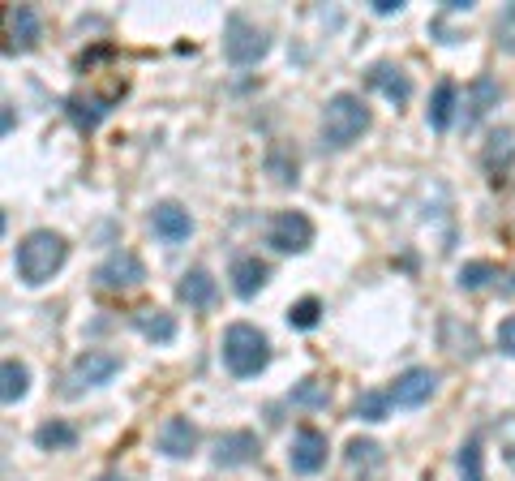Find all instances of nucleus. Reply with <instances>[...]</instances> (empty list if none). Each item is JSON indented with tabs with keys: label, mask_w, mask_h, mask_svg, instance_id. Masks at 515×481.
Here are the masks:
<instances>
[{
	"label": "nucleus",
	"mask_w": 515,
	"mask_h": 481,
	"mask_svg": "<svg viewBox=\"0 0 515 481\" xmlns=\"http://www.w3.org/2000/svg\"><path fill=\"white\" fill-rule=\"evenodd\" d=\"M64 258H69L64 236L52 233V228H34V233H26L17 241V254H14L17 280L26 284V288H39V284H48L61 271Z\"/></svg>",
	"instance_id": "nucleus-1"
},
{
	"label": "nucleus",
	"mask_w": 515,
	"mask_h": 481,
	"mask_svg": "<svg viewBox=\"0 0 515 481\" xmlns=\"http://www.w3.org/2000/svg\"><path fill=\"white\" fill-rule=\"evenodd\" d=\"M370 120L374 117H370V108H365L361 95H353V91H339V95H331L326 108H322V147L348 150L361 133L370 130Z\"/></svg>",
	"instance_id": "nucleus-2"
},
{
	"label": "nucleus",
	"mask_w": 515,
	"mask_h": 481,
	"mask_svg": "<svg viewBox=\"0 0 515 481\" xmlns=\"http://www.w3.org/2000/svg\"><path fill=\"white\" fill-rule=\"evenodd\" d=\"M219 352H224V365L237 379H254V374H262L271 365V344H267V335L258 332L254 322H232L224 332Z\"/></svg>",
	"instance_id": "nucleus-3"
},
{
	"label": "nucleus",
	"mask_w": 515,
	"mask_h": 481,
	"mask_svg": "<svg viewBox=\"0 0 515 481\" xmlns=\"http://www.w3.org/2000/svg\"><path fill=\"white\" fill-rule=\"evenodd\" d=\"M267 52H271V39H267L262 26H254V22L241 17V14L228 17V26H224V56L232 61V65H258Z\"/></svg>",
	"instance_id": "nucleus-4"
},
{
	"label": "nucleus",
	"mask_w": 515,
	"mask_h": 481,
	"mask_svg": "<svg viewBox=\"0 0 515 481\" xmlns=\"http://www.w3.org/2000/svg\"><path fill=\"white\" fill-rule=\"evenodd\" d=\"M267 245L275 254H306L314 245V224L301 211H275L267 224Z\"/></svg>",
	"instance_id": "nucleus-5"
},
{
	"label": "nucleus",
	"mask_w": 515,
	"mask_h": 481,
	"mask_svg": "<svg viewBox=\"0 0 515 481\" xmlns=\"http://www.w3.org/2000/svg\"><path fill=\"white\" fill-rule=\"evenodd\" d=\"M116 370H121V357L108 349H86L73 357V365H69V396H78V391H86V387H103V382L112 379Z\"/></svg>",
	"instance_id": "nucleus-6"
},
{
	"label": "nucleus",
	"mask_w": 515,
	"mask_h": 481,
	"mask_svg": "<svg viewBox=\"0 0 515 481\" xmlns=\"http://www.w3.org/2000/svg\"><path fill=\"white\" fill-rule=\"evenodd\" d=\"M95 284L108 288V293H129V288L146 284V266L133 249H112V254L95 266Z\"/></svg>",
	"instance_id": "nucleus-7"
},
{
	"label": "nucleus",
	"mask_w": 515,
	"mask_h": 481,
	"mask_svg": "<svg viewBox=\"0 0 515 481\" xmlns=\"http://www.w3.org/2000/svg\"><path fill=\"white\" fill-rule=\"evenodd\" d=\"M121 95H125V86H116L108 95H69V100H64V117L73 120V130L91 133L112 117V108L121 103Z\"/></svg>",
	"instance_id": "nucleus-8"
},
{
	"label": "nucleus",
	"mask_w": 515,
	"mask_h": 481,
	"mask_svg": "<svg viewBox=\"0 0 515 481\" xmlns=\"http://www.w3.org/2000/svg\"><path fill=\"white\" fill-rule=\"evenodd\" d=\"M434 391H438V374H434V370L413 365V370H403L400 379H395V387H391L386 396H391L395 409H421V404L434 396Z\"/></svg>",
	"instance_id": "nucleus-9"
},
{
	"label": "nucleus",
	"mask_w": 515,
	"mask_h": 481,
	"mask_svg": "<svg viewBox=\"0 0 515 481\" xmlns=\"http://www.w3.org/2000/svg\"><path fill=\"white\" fill-rule=\"evenodd\" d=\"M288 465H292V473H301V477H314V473L326 465V434L314 430V426H301V430L292 434Z\"/></svg>",
	"instance_id": "nucleus-10"
},
{
	"label": "nucleus",
	"mask_w": 515,
	"mask_h": 481,
	"mask_svg": "<svg viewBox=\"0 0 515 481\" xmlns=\"http://www.w3.org/2000/svg\"><path fill=\"white\" fill-rule=\"evenodd\" d=\"M258 434L254 430H228L215 438V451H210V460L219 468H241L249 460H258Z\"/></svg>",
	"instance_id": "nucleus-11"
},
{
	"label": "nucleus",
	"mask_w": 515,
	"mask_h": 481,
	"mask_svg": "<svg viewBox=\"0 0 515 481\" xmlns=\"http://www.w3.org/2000/svg\"><path fill=\"white\" fill-rule=\"evenodd\" d=\"M365 82H370L386 103H395V108L413 100V82H408V73H403L400 65H391V61H378V65H370Z\"/></svg>",
	"instance_id": "nucleus-12"
},
{
	"label": "nucleus",
	"mask_w": 515,
	"mask_h": 481,
	"mask_svg": "<svg viewBox=\"0 0 515 481\" xmlns=\"http://www.w3.org/2000/svg\"><path fill=\"white\" fill-rule=\"evenodd\" d=\"M151 228H155V236H160V241H168V245H180V241H189L193 219H189V211H185L180 202H160V207L151 211Z\"/></svg>",
	"instance_id": "nucleus-13"
},
{
	"label": "nucleus",
	"mask_w": 515,
	"mask_h": 481,
	"mask_svg": "<svg viewBox=\"0 0 515 481\" xmlns=\"http://www.w3.org/2000/svg\"><path fill=\"white\" fill-rule=\"evenodd\" d=\"M193 447H198V426L189 417H168L160 426V451L168 460H185L193 456Z\"/></svg>",
	"instance_id": "nucleus-14"
},
{
	"label": "nucleus",
	"mask_w": 515,
	"mask_h": 481,
	"mask_svg": "<svg viewBox=\"0 0 515 481\" xmlns=\"http://www.w3.org/2000/svg\"><path fill=\"white\" fill-rule=\"evenodd\" d=\"M267 263L258 258V254H241L237 263H232V271H228V280H232V293L237 297H258L262 293V284H267Z\"/></svg>",
	"instance_id": "nucleus-15"
},
{
	"label": "nucleus",
	"mask_w": 515,
	"mask_h": 481,
	"mask_svg": "<svg viewBox=\"0 0 515 481\" xmlns=\"http://www.w3.org/2000/svg\"><path fill=\"white\" fill-rule=\"evenodd\" d=\"M215 293H219V284L210 280L207 266H189L177 284V297L185 301V305H193V310H207L210 301H215Z\"/></svg>",
	"instance_id": "nucleus-16"
},
{
	"label": "nucleus",
	"mask_w": 515,
	"mask_h": 481,
	"mask_svg": "<svg viewBox=\"0 0 515 481\" xmlns=\"http://www.w3.org/2000/svg\"><path fill=\"white\" fill-rule=\"evenodd\" d=\"M481 164L490 168V172H507V168L515 164V130H511V125H499V130L485 138Z\"/></svg>",
	"instance_id": "nucleus-17"
},
{
	"label": "nucleus",
	"mask_w": 515,
	"mask_h": 481,
	"mask_svg": "<svg viewBox=\"0 0 515 481\" xmlns=\"http://www.w3.org/2000/svg\"><path fill=\"white\" fill-rule=\"evenodd\" d=\"M499 82H494V78H490V73H481V78H477V82L468 86V112H464V130H472V125H477V120L485 117V112H490V108H499Z\"/></svg>",
	"instance_id": "nucleus-18"
},
{
	"label": "nucleus",
	"mask_w": 515,
	"mask_h": 481,
	"mask_svg": "<svg viewBox=\"0 0 515 481\" xmlns=\"http://www.w3.org/2000/svg\"><path fill=\"white\" fill-rule=\"evenodd\" d=\"M455 108H460V86L451 82H438L434 86V95H430V112H425V117H430V130H451V120H455Z\"/></svg>",
	"instance_id": "nucleus-19"
},
{
	"label": "nucleus",
	"mask_w": 515,
	"mask_h": 481,
	"mask_svg": "<svg viewBox=\"0 0 515 481\" xmlns=\"http://www.w3.org/2000/svg\"><path fill=\"white\" fill-rule=\"evenodd\" d=\"M9 34L17 39V48H22V52L39 48V34H44V26H39V14H34L31 5H14V9H9Z\"/></svg>",
	"instance_id": "nucleus-20"
},
{
	"label": "nucleus",
	"mask_w": 515,
	"mask_h": 481,
	"mask_svg": "<svg viewBox=\"0 0 515 481\" xmlns=\"http://www.w3.org/2000/svg\"><path fill=\"white\" fill-rule=\"evenodd\" d=\"M133 327H138L146 340H155V344L177 340V318L163 314V310H138V314H133Z\"/></svg>",
	"instance_id": "nucleus-21"
},
{
	"label": "nucleus",
	"mask_w": 515,
	"mask_h": 481,
	"mask_svg": "<svg viewBox=\"0 0 515 481\" xmlns=\"http://www.w3.org/2000/svg\"><path fill=\"white\" fill-rule=\"evenodd\" d=\"M34 443L44 451H69L78 443V426H73V421H44V426L34 430Z\"/></svg>",
	"instance_id": "nucleus-22"
},
{
	"label": "nucleus",
	"mask_w": 515,
	"mask_h": 481,
	"mask_svg": "<svg viewBox=\"0 0 515 481\" xmlns=\"http://www.w3.org/2000/svg\"><path fill=\"white\" fill-rule=\"evenodd\" d=\"M267 177H275V185H296V155L284 142L267 150Z\"/></svg>",
	"instance_id": "nucleus-23"
},
{
	"label": "nucleus",
	"mask_w": 515,
	"mask_h": 481,
	"mask_svg": "<svg viewBox=\"0 0 515 481\" xmlns=\"http://www.w3.org/2000/svg\"><path fill=\"white\" fill-rule=\"evenodd\" d=\"M0 374H5V404H17V399L31 391V370H26L22 361H14V357H9Z\"/></svg>",
	"instance_id": "nucleus-24"
},
{
	"label": "nucleus",
	"mask_w": 515,
	"mask_h": 481,
	"mask_svg": "<svg viewBox=\"0 0 515 481\" xmlns=\"http://www.w3.org/2000/svg\"><path fill=\"white\" fill-rule=\"evenodd\" d=\"M386 413H391V396L386 391H361L353 404V417H361V421H386Z\"/></svg>",
	"instance_id": "nucleus-25"
},
{
	"label": "nucleus",
	"mask_w": 515,
	"mask_h": 481,
	"mask_svg": "<svg viewBox=\"0 0 515 481\" xmlns=\"http://www.w3.org/2000/svg\"><path fill=\"white\" fill-rule=\"evenodd\" d=\"M318 318H322V301L318 297H301L288 310V327L292 332H309V327H318Z\"/></svg>",
	"instance_id": "nucleus-26"
},
{
	"label": "nucleus",
	"mask_w": 515,
	"mask_h": 481,
	"mask_svg": "<svg viewBox=\"0 0 515 481\" xmlns=\"http://www.w3.org/2000/svg\"><path fill=\"white\" fill-rule=\"evenodd\" d=\"M292 404H301V409H326V404H331V391H326V382L306 379L292 391Z\"/></svg>",
	"instance_id": "nucleus-27"
},
{
	"label": "nucleus",
	"mask_w": 515,
	"mask_h": 481,
	"mask_svg": "<svg viewBox=\"0 0 515 481\" xmlns=\"http://www.w3.org/2000/svg\"><path fill=\"white\" fill-rule=\"evenodd\" d=\"M494 275H499V266H494V263H481V258H477V263H464V266H460V275H455V284L472 293V288H481V284H490Z\"/></svg>",
	"instance_id": "nucleus-28"
},
{
	"label": "nucleus",
	"mask_w": 515,
	"mask_h": 481,
	"mask_svg": "<svg viewBox=\"0 0 515 481\" xmlns=\"http://www.w3.org/2000/svg\"><path fill=\"white\" fill-rule=\"evenodd\" d=\"M460 481H485V468H481V443L468 438L460 447Z\"/></svg>",
	"instance_id": "nucleus-29"
},
{
	"label": "nucleus",
	"mask_w": 515,
	"mask_h": 481,
	"mask_svg": "<svg viewBox=\"0 0 515 481\" xmlns=\"http://www.w3.org/2000/svg\"><path fill=\"white\" fill-rule=\"evenodd\" d=\"M494 39H499L502 52H515V5H507L494 22Z\"/></svg>",
	"instance_id": "nucleus-30"
},
{
	"label": "nucleus",
	"mask_w": 515,
	"mask_h": 481,
	"mask_svg": "<svg viewBox=\"0 0 515 481\" xmlns=\"http://www.w3.org/2000/svg\"><path fill=\"white\" fill-rule=\"evenodd\" d=\"M374 460H378V443H370V438L348 443V465H374Z\"/></svg>",
	"instance_id": "nucleus-31"
},
{
	"label": "nucleus",
	"mask_w": 515,
	"mask_h": 481,
	"mask_svg": "<svg viewBox=\"0 0 515 481\" xmlns=\"http://www.w3.org/2000/svg\"><path fill=\"white\" fill-rule=\"evenodd\" d=\"M499 349L507 352V357H515V314L502 318V327H499Z\"/></svg>",
	"instance_id": "nucleus-32"
},
{
	"label": "nucleus",
	"mask_w": 515,
	"mask_h": 481,
	"mask_svg": "<svg viewBox=\"0 0 515 481\" xmlns=\"http://www.w3.org/2000/svg\"><path fill=\"white\" fill-rule=\"evenodd\" d=\"M403 5L400 0H374V14H383V17H391V14H400Z\"/></svg>",
	"instance_id": "nucleus-33"
},
{
	"label": "nucleus",
	"mask_w": 515,
	"mask_h": 481,
	"mask_svg": "<svg viewBox=\"0 0 515 481\" xmlns=\"http://www.w3.org/2000/svg\"><path fill=\"white\" fill-rule=\"evenodd\" d=\"M99 481H125V477H112V473H108V477H99Z\"/></svg>",
	"instance_id": "nucleus-34"
}]
</instances>
